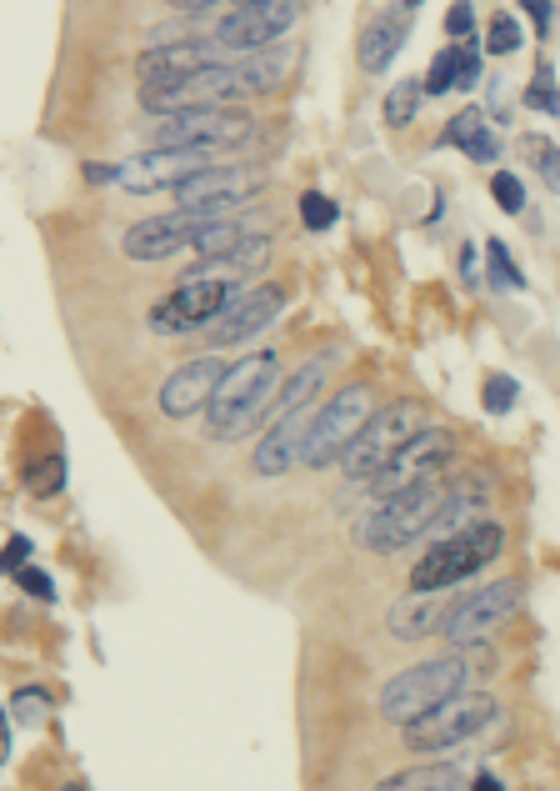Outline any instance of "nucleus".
Returning a JSON list of instances; mask_svg holds the SVG:
<instances>
[{
	"instance_id": "f257e3e1",
	"label": "nucleus",
	"mask_w": 560,
	"mask_h": 791,
	"mask_svg": "<svg viewBox=\"0 0 560 791\" xmlns=\"http://www.w3.org/2000/svg\"><path fill=\"white\" fill-rule=\"evenodd\" d=\"M280 386V356L276 351H256V356H240L236 366L226 371L216 401L206 407V427L216 441H240L250 427L260 421V411L276 401Z\"/></svg>"
},
{
	"instance_id": "f03ea898",
	"label": "nucleus",
	"mask_w": 560,
	"mask_h": 791,
	"mask_svg": "<svg viewBox=\"0 0 560 791\" xmlns=\"http://www.w3.org/2000/svg\"><path fill=\"white\" fill-rule=\"evenodd\" d=\"M470 656H431L421 667L395 671L391 681L381 687V717L395 721V727H411V721L431 717L436 707L466 697L470 687Z\"/></svg>"
},
{
	"instance_id": "7ed1b4c3",
	"label": "nucleus",
	"mask_w": 560,
	"mask_h": 791,
	"mask_svg": "<svg viewBox=\"0 0 560 791\" xmlns=\"http://www.w3.org/2000/svg\"><path fill=\"white\" fill-rule=\"evenodd\" d=\"M446 496H450L446 476L426 481V486H415V491H401V496L381 501V506L355 526V542H361L365 552H401V546H411L415 536H426L431 526H440Z\"/></svg>"
},
{
	"instance_id": "20e7f679",
	"label": "nucleus",
	"mask_w": 560,
	"mask_h": 791,
	"mask_svg": "<svg viewBox=\"0 0 560 791\" xmlns=\"http://www.w3.org/2000/svg\"><path fill=\"white\" fill-rule=\"evenodd\" d=\"M500 546H506V532H500L496 521H476V526H466V532H456V536H440V542L415 562L411 592H446V586L466 582L480 566L496 562Z\"/></svg>"
},
{
	"instance_id": "39448f33",
	"label": "nucleus",
	"mask_w": 560,
	"mask_h": 791,
	"mask_svg": "<svg viewBox=\"0 0 560 791\" xmlns=\"http://www.w3.org/2000/svg\"><path fill=\"white\" fill-rule=\"evenodd\" d=\"M371 391L365 386H341V391L325 401L321 411L311 417V431H305V451L301 461L305 466H331V461H341L345 451H351V441L365 431V421H371Z\"/></svg>"
},
{
	"instance_id": "423d86ee",
	"label": "nucleus",
	"mask_w": 560,
	"mask_h": 791,
	"mask_svg": "<svg viewBox=\"0 0 560 791\" xmlns=\"http://www.w3.org/2000/svg\"><path fill=\"white\" fill-rule=\"evenodd\" d=\"M295 21H301V6H291V0H246V6H230V11L220 16L210 41L246 61V55L270 51Z\"/></svg>"
},
{
	"instance_id": "0eeeda50",
	"label": "nucleus",
	"mask_w": 560,
	"mask_h": 791,
	"mask_svg": "<svg viewBox=\"0 0 560 791\" xmlns=\"http://www.w3.org/2000/svg\"><path fill=\"white\" fill-rule=\"evenodd\" d=\"M415 427H421V411L411 407V401H395V407H381L371 421H365V431L351 441V451L341 456L345 476L351 481H365L371 486L375 476L385 471V461L395 456V451L405 446V441L415 436Z\"/></svg>"
},
{
	"instance_id": "6e6552de",
	"label": "nucleus",
	"mask_w": 560,
	"mask_h": 791,
	"mask_svg": "<svg viewBox=\"0 0 560 791\" xmlns=\"http://www.w3.org/2000/svg\"><path fill=\"white\" fill-rule=\"evenodd\" d=\"M156 141L166 151H236L240 141H250V115L236 105H220V111H180V115H160Z\"/></svg>"
},
{
	"instance_id": "1a4fd4ad",
	"label": "nucleus",
	"mask_w": 560,
	"mask_h": 791,
	"mask_svg": "<svg viewBox=\"0 0 560 791\" xmlns=\"http://www.w3.org/2000/svg\"><path fill=\"white\" fill-rule=\"evenodd\" d=\"M520 596H526V586H520L516 576L480 586L476 596H460V602L450 606L446 622H440V636H446L450 646H476V641H486L496 626H506L510 616L520 612Z\"/></svg>"
},
{
	"instance_id": "9d476101",
	"label": "nucleus",
	"mask_w": 560,
	"mask_h": 791,
	"mask_svg": "<svg viewBox=\"0 0 560 791\" xmlns=\"http://www.w3.org/2000/svg\"><path fill=\"white\" fill-rule=\"evenodd\" d=\"M450 446H456V441H450L446 427H421L391 461H385L381 476L371 481L375 501H391V496H401V491H415V486H426V481H440V466L450 461Z\"/></svg>"
},
{
	"instance_id": "9b49d317",
	"label": "nucleus",
	"mask_w": 560,
	"mask_h": 791,
	"mask_svg": "<svg viewBox=\"0 0 560 791\" xmlns=\"http://www.w3.org/2000/svg\"><path fill=\"white\" fill-rule=\"evenodd\" d=\"M500 717V707L490 697H456L446 707H436L431 717L405 727V747L411 751H450L460 741H470L476 731H486Z\"/></svg>"
},
{
	"instance_id": "f8f14e48",
	"label": "nucleus",
	"mask_w": 560,
	"mask_h": 791,
	"mask_svg": "<svg viewBox=\"0 0 560 791\" xmlns=\"http://www.w3.org/2000/svg\"><path fill=\"white\" fill-rule=\"evenodd\" d=\"M210 171V151H146V156H131L121 166H111V186L135 191V196H151V191H180L190 176Z\"/></svg>"
},
{
	"instance_id": "ddd939ff",
	"label": "nucleus",
	"mask_w": 560,
	"mask_h": 791,
	"mask_svg": "<svg viewBox=\"0 0 560 791\" xmlns=\"http://www.w3.org/2000/svg\"><path fill=\"white\" fill-rule=\"evenodd\" d=\"M260 191H266V171H256V166H210V171H200V176H190L186 186L176 191V201H180V210H200V216L220 220V210L246 206V201H256Z\"/></svg>"
},
{
	"instance_id": "4468645a",
	"label": "nucleus",
	"mask_w": 560,
	"mask_h": 791,
	"mask_svg": "<svg viewBox=\"0 0 560 791\" xmlns=\"http://www.w3.org/2000/svg\"><path fill=\"white\" fill-rule=\"evenodd\" d=\"M240 296V286H216V281H180L166 301L151 311V331L160 336H186V331H206L220 311Z\"/></svg>"
},
{
	"instance_id": "2eb2a0df",
	"label": "nucleus",
	"mask_w": 560,
	"mask_h": 791,
	"mask_svg": "<svg viewBox=\"0 0 560 791\" xmlns=\"http://www.w3.org/2000/svg\"><path fill=\"white\" fill-rule=\"evenodd\" d=\"M210 226V216H200V210H170V216H146L135 220L131 230L121 236L125 256L131 260H166L176 256V250L196 246V236Z\"/></svg>"
},
{
	"instance_id": "dca6fc26",
	"label": "nucleus",
	"mask_w": 560,
	"mask_h": 791,
	"mask_svg": "<svg viewBox=\"0 0 560 791\" xmlns=\"http://www.w3.org/2000/svg\"><path fill=\"white\" fill-rule=\"evenodd\" d=\"M280 306H286L280 286H256V291H240L236 301H230L226 311L206 326V341L210 346H240V341H250V336H260L270 321H276Z\"/></svg>"
},
{
	"instance_id": "f3484780",
	"label": "nucleus",
	"mask_w": 560,
	"mask_h": 791,
	"mask_svg": "<svg viewBox=\"0 0 560 791\" xmlns=\"http://www.w3.org/2000/svg\"><path fill=\"white\" fill-rule=\"evenodd\" d=\"M220 45L216 41H200V35H180V41H160L151 45L141 61H135V71H141V85H166V81H186V75L196 71H210V65H220Z\"/></svg>"
},
{
	"instance_id": "a211bd4d",
	"label": "nucleus",
	"mask_w": 560,
	"mask_h": 791,
	"mask_svg": "<svg viewBox=\"0 0 560 791\" xmlns=\"http://www.w3.org/2000/svg\"><path fill=\"white\" fill-rule=\"evenodd\" d=\"M226 371L230 366L220 361V356H200V361H186L176 376H170L166 386H160V411L166 417H196V411H206L210 401H216V391H220V381H226Z\"/></svg>"
},
{
	"instance_id": "6ab92c4d",
	"label": "nucleus",
	"mask_w": 560,
	"mask_h": 791,
	"mask_svg": "<svg viewBox=\"0 0 560 791\" xmlns=\"http://www.w3.org/2000/svg\"><path fill=\"white\" fill-rule=\"evenodd\" d=\"M266 260H270V236H246L236 240L230 250H220V256L210 260H196L186 271V281H216V286H240L246 276H260L266 271Z\"/></svg>"
},
{
	"instance_id": "aec40b11",
	"label": "nucleus",
	"mask_w": 560,
	"mask_h": 791,
	"mask_svg": "<svg viewBox=\"0 0 560 791\" xmlns=\"http://www.w3.org/2000/svg\"><path fill=\"white\" fill-rule=\"evenodd\" d=\"M321 411V407H315ZM315 411H295V417H276V427L260 436L256 446V471L260 476H286V471L301 461L305 451V431H311V417Z\"/></svg>"
},
{
	"instance_id": "412c9836",
	"label": "nucleus",
	"mask_w": 560,
	"mask_h": 791,
	"mask_svg": "<svg viewBox=\"0 0 560 791\" xmlns=\"http://www.w3.org/2000/svg\"><path fill=\"white\" fill-rule=\"evenodd\" d=\"M415 16V6H385L371 25H361V41H355V55H361V71L381 75L385 65L401 55L405 45V21Z\"/></svg>"
},
{
	"instance_id": "4be33fe9",
	"label": "nucleus",
	"mask_w": 560,
	"mask_h": 791,
	"mask_svg": "<svg viewBox=\"0 0 560 791\" xmlns=\"http://www.w3.org/2000/svg\"><path fill=\"white\" fill-rule=\"evenodd\" d=\"M440 622H446V616H440V602L431 592L401 596V602L391 606V616H385V626H391L395 641H421V636H431Z\"/></svg>"
},
{
	"instance_id": "5701e85b",
	"label": "nucleus",
	"mask_w": 560,
	"mask_h": 791,
	"mask_svg": "<svg viewBox=\"0 0 560 791\" xmlns=\"http://www.w3.org/2000/svg\"><path fill=\"white\" fill-rule=\"evenodd\" d=\"M476 521H486V481H480V471H470V476H450V496H446V516H440V532H466V526H476Z\"/></svg>"
},
{
	"instance_id": "b1692460",
	"label": "nucleus",
	"mask_w": 560,
	"mask_h": 791,
	"mask_svg": "<svg viewBox=\"0 0 560 791\" xmlns=\"http://www.w3.org/2000/svg\"><path fill=\"white\" fill-rule=\"evenodd\" d=\"M375 791H460V767L456 761H431V767H405L385 777Z\"/></svg>"
},
{
	"instance_id": "393cba45",
	"label": "nucleus",
	"mask_w": 560,
	"mask_h": 791,
	"mask_svg": "<svg viewBox=\"0 0 560 791\" xmlns=\"http://www.w3.org/2000/svg\"><path fill=\"white\" fill-rule=\"evenodd\" d=\"M325 371L331 366L315 356V361H305L301 371L286 381V391H280V417H295V411H315V396H321V386H325Z\"/></svg>"
},
{
	"instance_id": "a878e982",
	"label": "nucleus",
	"mask_w": 560,
	"mask_h": 791,
	"mask_svg": "<svg viewBox=\"0 0 560 791\" xmlns=\"http://www.w3.org/2000/svg\"><path fill=\"white\" fill-rule=\"evenodd\" d=\"M426 85L431 95H446V91H460V45H446V51L431 61V71H426Z\"/></svg>"
},
{
	"instance_id": "bb28decb",
	"label": "nucleus",
	"mask_w": 560,
	"mask_h": 791,
	"mask_svg": "<svg viewBox=\"0 0 560 791\" xmlns=\"http://www.w3.org/2000/svg\"><path fill=\"white\" fill-rule=\"evenodd\" d=\"M490 136V125H486V115L480 111H460V115H450V125H446V146H460V151H470V146H480V141Z\"/></svg>"
},
{
	"instance_id": "cd10ccee",
	"label": "nucleus",
	"mask_w": 560,
	"mask_h": 791,
	"mask_svg": "<svg viewBox=\"0 0 560 791\" xmlns=\"http://www.w3.org/2000/svg\"><path fill=\"white\" fill-rule=\"evenodd\" d=\"M486 266H490V286H500V291H520V286H526L520 266L510 260V250L500 246V240H486Z\"/></svg>"
},
{
	"instance_id": "c85d7f7f",
	"label": "nucleus",
	"mask_w": 560,
	"mask_h": 791,
	"mask_svg": "<svg viewBox=\"0 0 560 791\" xmlns=\"http://www.w3.org/2000/svg\"><path fill=\"white\" fill-rule=\"evenodd\" d=\"M51 707H55V701L45 697L41 687H21V691L11 697V721H25V727H41V721L51 717Z\"/></svg>"
},
{
	"instance_id": "c756f323",
	"label": "nucleus",
	"mask_w": 560,
	"mask_h": 791,
	"mask_svg": "<svg viewBox=\"0 0 560 791\" xmlns=\"http://www.w3.org/2000/svg\"><path fill=\"white\" fill-rule=\"evenodd\" d=\"M421 91H426L421 81H401V85H395V91L385 95V121H391V125H411L415 121V105H421Z\"/></svg>"
},
{
	"instance_id": "7c9ffc66",
	"label": "nucleus",
	"mask_w": 560,
	"mask_h": 791,
	"mask_svg": "<svg viewBox=\"0 0 560 791\" xmlns=\"http://www.w3.org/2000/svg\"><path fill=\"white\" fill-rule=\"evenodd\" d=\"M526 151H530V161H536L540 181H546L550 191H560V146H556V141H546V136H526Z\"/></svg>"
},
{
	"instance_id": "2f4dec72",
	"label": "nucleus",
	"mask_w": 560,
	"mask_h": 791,
	"mask_svg": "<svg viewBox=\"0 0 560 791\" xmlns=\"http://www.w3.org/2000/svg\"><path fill=\"white\" fill-rule=\"evenodd\" d=\"M480 396H486V411H490V417H506V411L516 407L520 386H516V376L490 371V376H486V386H480Z\"/></svg>"
},
{
	"instance_id": "473e14b6",
	"label": "nucleus",
	"mask_w": 560,
	"mask_h": 791,
	"mask_svg": "<svg viewBox=\"0 0 560 791\" xmlns=\"http://www.w3.org/2000/svg\"><path fill=\"white\" fill-rule=\"evenodd\" d=\"M31 496H55V491L65 486V456H45L41 466H31Z\"/></svg>"
},
{
	"instance_id": "72a5a7b5",
	"label": "nucleus",
	"mask_w": 560,
	"mask_h": 791,
	"mask_svg": "<svg viewBox=\"0 0 560 791\" xmlns=\"http://www.w3.org/2000/svg\"><path fill=\"white\" fill-rule=\"evenodd\" d=\"M490 196H496V206L506 210V216H520V210H526V186H520V176H510V171H496Z\"/></svg>"
},
{
	"instance_id": "f704fd0d",
	"label": "nucleus",
	"mask_w": 560,
	"mask_h": 791,
	"mask_svg": "<svg viewBox=\"0 0 560 791\" xmlns=\"http://www.w3.org/2000/svg\"><path fill=\"white\" fill-rule=\"evenodd\" d=\"M335 201L331 196H321V191H305L301 196V220H305V230H325V226H335Z\"/></svg>"
},
{
	"instance_id": "c9c22d12",
	"label": "nucleus",
	"mask_w": 560,
	"mask_h": 791,
	"mask_svg": "<svg viewBox=\"0 0 560 791\" xmlns=\"http://www.w3.org/2000/svg\"><path fill=\"white\" fill-rule=\"evenodd\" d=\"M516 45H520V25H516V16L500 11L496 21H490V31H486V51H490V55H510Z\"/></svg>"
},
{
	"instance_id": "e433bc0d",
	"label": "nucleus",
	"mask_w": 560,
	"mask_h": 791,
	"mask_svg": "<svg viewBox=\"0 0 560 791\" xmlns=\"http://www.w3.org/2000/svg\"><path fill=\"white\" fill-rule=\"evenodd\" d=\"M446 31L456 35V45H470V35H476V11H470V6H450V11H446Z\"/></svg>"
},
{
	"instance_id": "4c0bfd02",
	"label": "nucleus",
	"mask_w": 560,
	"mask_h": 791,
	"mask_svg": "<svg viewBox=\"0 0 560 791\" xmlns=\"http://www.w3.org/2000/svg\"><path fill=\"white\" fill-rule=\"evenodd\" d=\"M15 586H21L25 596H35V602H55V586H51V576H45V572H35V566H25V572L15 576Z\"/></svg>"
},
{
	"instance_id": "58836bf2",
	"label": "nucleus",
	"mask_w": 560,
	"mask_h": 791,
	"mask_svg": "<svg viewBox=\"0 0 560 791\" xmlns=\"http://www.w3.org/2000/svg\"><path fill=\"white\" fill-rule=\"evenodd\" d=\"M25 556H31V542H25V536H11V542H6V556H0V572L21 576L25 572Z\"/></svg>"
},
{
	"instance_id": "ea45409f",
	"label": "nucleus",
	"mask_w": 560,
	"mask_h": 791,
	"mask_svg": "<svg viewBox=\"0 0 560 791\" xmlns=\"http://www.w3.org/2000/svg\"><path fill=\"white\" fill-rule=\"evenodd\" d=\"M476 81H480V51L476 45H460V91H470Z\"/></svg>"
},
{
	"instance_id": "a19ab883",
	"label": "nucleus",
	"mask_w": 560,
	"mask_h": 791,
	"mask_svg": "<svg viewBox=\"0 0 560 791\" xmlns=\"http://www.w3.org/2000/svg\"><path fill=\"white\" fill-rule=\"evenodd\" d=\"M526 16L540 25V31H546V25H550V16H556V6H526Z\"/></svg>"
},
{
	"instance_id": "79ce46f5",
	"label": "nucleus",
	"mask_w": 560,
	"mask_h": 791,
	"mask_svg": "<svg viewBox=\"0 0 560 791\" xmlns=\"http://www.w3.org/2000/svg\"><path fill=\"white\" fill-rule=\"evenodd\" d=\"M470 791H506V787H500V777H490V771H480V777L470 781Z\"/></svg>"
},
{
	"instance_id": "37998d69",
	"label": "nucleus",
	"mask_w": 560,
	"mask_h": 791,
	"mask_svg": "<svg viewBox=\"0 0 560 791\" xmlns=\"http://www.w3.org/2000/svg\"><path fill=\"white\" fill-rule=\"evenodd\" d=\"M550 115H560V91H556V95H550Z\"/></svg>"
},
{
	"instance_id": "c03bdc74",
	"label": "nucleus",
	"mask_w": 560,
	"mask_h": 791,
	"mask_svg": "<svg viewBox=\"0 0 560 791\" xmlns=\"http://www.w3.org/2000/svg\"><path fill=\"white\" fill-rule=\"evenodd\" d=\"M65 791H91V787H85V781H71V787H65Z\"/></svg>"
}]
</instances>
